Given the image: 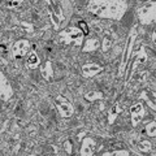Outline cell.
Instances as JSON below:
<instances>
[{
  "label": "cell",
  "instance_id": "1",
  "mask_svg": "<svg viewBox=\"0 0 156 156\" xmlns=\"http://www.w3.org/2000/svg\"><path fill=\"white\" fill-rule=\"evenodd\" d=\"M89 11L96 17L120 21L128 11V0H90Z\"/></svg>",
  "mask_w": 156,
  "mask_h": 156
},
{
  "label": "cell",
  "instance_id": "2",
  "mask_svg": "<svg viewBox=\"0 0 156 156\" xmlns=\"http://www.w3.org/2000/svg\"><path fill=\"white\" fill-rule=\"evenodd\" d=\"M136 27L134 26L131 29V31L129 33L128 39L125 42V46H124V51H122V57H121V61H120V66H119V76L122 77L126 69H128V65H129V61L131 56H133V50H134V44H135V41H136Z\"/></svg>",
  "mask_w": 156,
  "mask_h": 156
},
{
  "label": "cell",
  "instance_id": "3",
  "mask_svg": "<svg viewBox=\"0 0 156 156\" xmlns=\"http://www.w3.org/2000/svg\"><path fill=\"white\" fill-rule=\"evenodd\" d=\"M83 37H85L83 31H82L78 26L68 27V29H65V30H62L60 33V35H58L61 43H64V44L74 43L76 46H80L81 44L82 41H83Z\"/></svg>",
  "mask_w": 156,
  "mask_h": 156
},
{
  "label": "cell",
  "instance_id": "4",
  "mask_svg": "<svg viewBox=\"0 0 156 156\" xmlns=\"http://www.w3.org/2000/svg\"><path fill=\"white\" fill-rule=\"evenodd\" d=\"M138 18L143 25L156 22V2H148L138 9Z\"/></svg>",
  "mask_w": 156,
  "mask_h": 156
},
{
  "label": "cell",
  "instance_id": "5",
  "mask_svg": "<svg viewBox=\"0 0 156 156\" xmlns=\"http://www.w3.org/2000/svg\"><path fill=\"white\" fill-rule=\"evenodd\" d=\"M55 104H56V108L58 111V113H60V116L64 117V119H68V117H70L73 113H74L73 104L65 96H61V95L57 96L56 100H55Z\"/></svg>",
  "mask_w": 156,
  "mask_h": 156
},
{
  "label": "cell",
  "instance_id": "6",
  "mask_svg": "<svg viewBox=\"0 0 156 156\" xmlns=\"http://www.w3.org/2000/svg\"><path fill=\"white\" fill-rule=\"evenodd\" d=\"M29 50H30V42L27 39H18V41L14 42L12 47V55L16 60H20L25 55H27Z\"/></svg>",
  "mask_w": 156,
  "mask_h": 156
},
{
  "label": "cell",
  "instance_id": "7",
  "mask_svg": "<svg viewBox=\"0 0 156 156\" xmlns=\"http://www.w3.org/2000/svg\"><path fill=\"white\" fill-rule=\"evenodd\" d=\"M146 61H147V52L144 51L143 47H140L138 51L135 52V56L133 58V62H131V68H130V73L126 77V81H129V78L134 74V73L138 70L139 66H142L143 64H146Z\"/></svg>",
  "mask_w": 156,
  "mask_h": 156
},
{
  "label": "cell",
  "instance_id": "8",
  "mask_svg": "<svg viewBox=\"0 0 156 156\" xmlns=\"http://www.w3.org/2000/svg\"><path fill=\"white\" fill-rule=\"evenodd\" d=\"M146 115V109H144V105L140 103V101H136L133 105L130 107V119H131V125L134 126H138L140 124V121L143 120V117Z\"/></svg>",
  "mask_w": 156,
  "mask_h": 156
},
{
  "label": "cell",
  "instance_id": "9",
  "mask_svg": "<svg viewBox=\"0 0 156 156\" xmlns=\"http://www.w3.org/2000/svg\"><path fill=\"white\" fill-rule=\"evenodd\" d=\"M0 95L4 101H8L13 95V89L4 73H0Z\"/></svg>",
  "mask_w": 156,
  "mask_h": 156
},
{
  "label": "cell",
  "instance_id": "10",
  "mask_svg": "<svg viewBox=\"0 0 156 156\" xmlns=\"http://www.w3.org/2000/svg\"><path fill=\"white\" fill-rule=\"evenodd\" d=\"M103 69V65L98 64V62H86L82 65V76L86 78H91L98 76Z\"/></svg>",
  "mask_w": 156,
  "mask_h": 156
},
{
  "label": "cell",
  "instance_id": "11",
  "mask_svg": "<svg viewBox=\"0 0 156 156\" xmlns=\"http://www.w3.org/2000/svg\"><path fill=\"white\" fill-rule=\"evenodd\" d=\"M80 154L82 156H91L95 154V140L90 138V136H86L83 138L81 143V150H80Z\"/></svg>",
  "mask_w": 156,
  "mask_h": 156
},
{
  "label": "cell",
  "instance_id": "12",
  "mask_svg": "<svg viewBox=\"0 0 156 156\" xmlns=\"http://www.w3.org/2000/svg\"><path fill=\"white\" fill-rule=\"evenodd\" d=\"M41 74L44 78L46 81H51L53 77V68H52V62L50 60L44 61L41 65Z\"/></svg>",
  "mask_w": 156,
  "mask_h": 156
},
{
  "label": "cell",
  "instance_id": "13",
  "mask_svg": "<svg viewBox=\"0 0 156 156\" xmlns=\"http://www.w3.org/2000/svg\"><path fill=\"white\" fill-rule=\"evenodd\" d=\"M39 65H41V58H39L38 53L34 52V51L29 52L27 58H26V66L29 69H35V68H38Z\"/></svg>",
  "mask_w": 156,
  "mask_h": 156
},
{
  "label": "cell",
  "instance_id": "14",
  "mask_svg": "<svg viewBox=\"0 0 156 156\" xmlns=\"http://www.w3.org/2000/svg\"><path fill=\"white\" fill-rule=\"evenodd\" d=\"M99 48V41L96 38H89L82 44V51L83 52H94Z\"/></svg>",
  "mask_w": 156,
  "mask_h": 156
},
{
  "label": "cell",
  "instance_id": "15",
  "mask_svg": "<svg viewBox=\"0 0 156 156\" xmlns=\"http://www.w3.org/2000/svg\"><path fill=\"white\" fill-rule=\"evenodd\" d=\"M121 111H122L121 103H116L113 107H112V109L109 111V113H108V122H109V125H112L115 122V120L119 117V115L121 113Z\"/></svg>",
  "mask_w": 156,
  "mask_h": 156
},
{
  "label": "cell",
  "instance_id": "16",
  "mask_svg": "<svg viewBox=\"0 0 156 156\" xmlns=\"http://www.w3.org/2000/svg\"><path fill=\"white\" fill-rule=\"evenodd\" d=\"M104 98V94L101 91H89L85 94V99L87 101H95V100H100Z\"/></svg>",
  "mask_w": 156,
  "mask_h": 156
},
{
  "label": "cell",
  "instance_id": "17",
  "mask_svg": "<svg viewBox=\"0 0 156 156\" xmlns=\"http://www.w3.org/2000/svg\"><path fill=\"white\" fill-rule=\"evenodd\" d=\"M136 147H138V150L140 151V152H150V151L152 150V143L147 139H142V140L138 142Z\"/></svg>",
  "mask_w": 156,
  "mask_h": 156
},
{
  "label": "cell",
  "instance_id": "18",
  "mask_svg": "<svg viewBox=\"0 0 156 156\" xmlns=\"http://www.w3.org/2000/svg\"><path fill=\"white\" fill-rule=\"evenodd\" d=\"M140 98H142V99L146 101V104H147L151 109L156 112V92H154V99H155V103H154L152 100H150V98H148L147 95H146V92H142V94H140Z\"/></svg>",
  "mask_w": 156,
  "mask_h": 156
},
{
  "label": "cell",
  "instance_id": "19",
  "mask_svg": "<svg viewBox=\"0 0 156 156\" xmlns=\"http://www.w3.org/2000/svg\"><path fill=\"white\" fill-rule=\"evenodd\" d=\"M146 134L148 136H156V121H151L146 125Z\"/></svg>",
  "mask_w": 156,
  "mask_h": 156
},
{
  "label": "cell",
  "instance_id": "20",
  "mask_svg": "<svg viewBox=\"0 0 156 156\" xmlns=\"http://www.w3.org/2000/svg\"><path fill=\"white\" fill-rule=\"evenodd\" d=\"M104 156H129L130 151L128 150H117V151H109V152H104Z\"/></svg>",
  "mask_w": 156,
  "mask_h": 156
},
{
  "label": "cell",
  "instance_id": "21",
  "mask_svg": "<svg viewBox=\"0 0 156 156\" xmlns=\"http://www.w3.org/2000/svg\"><path fill=\"white\" fill-rule=\"evenodd\" d=\"M112 46V39L109 37H104L103 38V42H101V50H103V52H107L111 48Z\"/></svg>",
  "mask_w": 156,
  "mask_h": 156
},
{
  "label": "cell",
  "instance_id": "22",
  "mask_svg": "<svg viewBox=\"0 0 156 156\" xmlns=\"http://www.w3.org/2000/svg\"><path fill=\"white\" fill-rule=\"evenodd\" d=\"M62 148H64V151L68 154V155H70L73 154V146H72V142L69 139H66L64 143H62Z\"/></svg>",
  "mask_w": 156,
  "mask_h": 156
},
{
  "label": "cell",
  "instance_id": "23",
  "mask_svg": "<svg viewBox=\"0 0 156 156\" xmlns=\"http://www.w3.org/2000/svg\"><path fill=\"white\" fill-rule=\"evenodd\" d=\"M21 27L23 29V31H26V33H33L34 31V26L31 25L30 22L21 21Z\"/></svg>",
  "mask_w": 156,
  "mask_h": 156
},
{
  "label": "cell",
  "instance_id": "24",
  "mask_svg": "<svg viewBox=\"0 0 156 156\" xmlns=\"http://www.w3.org/2000/svg\"><path fill=\"white\" fill-rule=\"evenodd\" d=\"M23 0H7V5L9 8H17L18 5H21Z\"/></svg>",
  "mask_w": 156,
  "mask_h": 156
},
{
  "label": "cell",
  "instance_id": "25",
  "mask_svg": "<svg viewBox=\"0 0 156 156\" xmlns=\"http://www.w3.org/2000/svg\"><path fill=\"white\" fill-rule=\"evenodd\" d=\"M78 27L81 29L82 31H83V34L86 35L87 33H89V27H87V23L85 21H80V23H78Z\"/></svg>",
  "mask_w": 156,
  "mask_h": 156
},
{
  "label": "cell",
  "instance_id": "26",
  "mask_svg": "<svg viewBox=\"0 0 156 156\" xmlns=\"http://www.w3.org/2000/svg\"><path fill=\"white\" fill-rule=\"evenodd\" d=\"M151 39H152V43L156 46V29L154 30V33H152V35H151Z\"/></svg>",
  "mask_w": 156,
  "mask_h": 156
}]
</instances>
